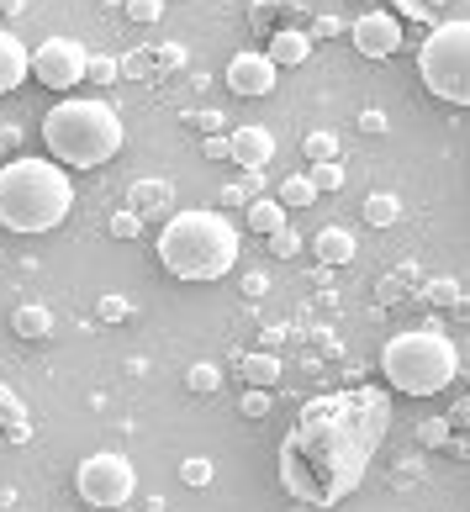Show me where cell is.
Listing matches in <instances>:
<instances>
[{
  "label": "cell",
  "mask_w": 470,
  "mask_h": 512,
  "mask_svg": "<svg viewBox=\"0 0 470 512\" xmlns=\"http://www.w3.org/2000/svg\"><path fill=\"white\" fill-rule=\"evenodd\" d=\"M391 433V402L375 386L312 396L280 439V486L307 507H338L365 481L375 449Z\"/></svg>",
  "instance_id": "obj_1"
},
{
  "label": "cell",
  "mask_w": 470,
  "mask_h": 512,
  "mask_svg": "<svg viewBox=\"0 0 470 512\" xmlns=\"http://www.w3.org/2000/svg\"><path fill=\"white\" fill-rule=\"evenodd\" d=\"M238 254L243 238L222 212H169L159 227V264L175 280H191V286L233 275Z\"/></svg>",
  "instance_id": "obj_2"
},
{
  "label": "cell",
  "mask_w": 470,
  "mask_h": 512,
  "mask_svg": "<svg viewBox=\"0 0 470 512\" xmlns=\"http://www.w3.org/2000/svg\"><path fill=\"white\" fill-rule=\"evenodd\" d=\"M74 212V180L59 159L0 164V227L6 233H53Z\"/></svg>",
  "instance_id": "obj_3"
},
{
  "label": "cell",
  "mask_w": 470,
  "mask_h": 512,
  "mask_svg": "<svg viewBox=\"0 0 470 512\" xmlns=\"http://www.w3.org/2000/svg\"><path fill=\"white\" fill-rule=\"evenodd\" d=\"M122 138V117L90 96H69L43 117V143L64 169H101L106 159H117Z\"/></svg>",
  "instance_id": "obj_4"
},
{
  "label": "cell",
  "mask_w": 470,
  "mask_h": 512,
  "mask_svg": "<svg viewBox=\"0 0 470 512\" xmlns=\"http://www.w3.org/2000/svg\"><path fill=\"white\" fill-rule=\"evenodd\" d=\"M386 381L407 396H439L444 386L460 381V349L455 338L439 328H407L397 338H386L381 349Z\"/></svg>",
  "instance_id": "obj_5"
},
{
  "label": "cell",
  "mask_w": 470,
  "mask_h": 512,
  "mask_svg": "<svg viewBox=\"0 0 470 512\" xmlns=\"http://www.w3.org/2000/svg\"><path fill=\"white\" fill-rule=\"evenodd\" d=\"M418 74L428 96H439L449 106H470V16L439 22L428 32V43L418 48Z\"/></svg>",
  "instance_id": "obj_6"
},
{
  "label": "cell",
  "mask_w": 470,
  "mask_h": 512,
  "mask_svg": "<svg viewBox=\"0 0 470 512\" xmlns=\"http://www.w3.org/2000/svg\"><path fill=\"white\" fill-rule=\"evenodd\" d=\"M74 491H80V502L90 507H127L133 502V491H138V470L127 454H90V460H80V470H74Z\"/></svg>",
  "instance_id": "obj_7"
},
{
  "label": "cell",
  "mask_w": 470,
  "mask_h": 512,
  "mask_svg": "<svg viewBox=\"0 0 470 512\" xmlns=\"http://www.w3.org/2000/svg\"><path fill=\"white\" fill-rule=\"evenodd\" d=\"M85 43H74V37H48V43H37L32 53V74H37V85H48V90H74V85H85Z\"/></svg>",
  "instance_id": "obj_8"
},
{
  "label": "cell",
  "mask_w": 470,
  "mask_h": 512,
  "mask_svg": "<svg viewBox=\"0 0 470 512\" xmlns=\"http://www.w3.org/2000/svg\"><path fill=\"white\" fill-rule=\"evenodd\" d=\"M349 43H354V53H365V59H391V53L402 48V22L391 11H365L349 22Z\"/></svg>",
  "instance_id": "obj_9"
},
{
  "label": "cell",
  "mask_w": 470,
  "mask_h": 512,
  "mask_svg": "<svg viewBox=\"0 0 470 512\" xmlns=\"http://www.w3.org/2000/svg\"><path fill=\"white\" fill-rule=\"evenodd\" d=\"M280 64H270V53H238L228 64V90L233 96H270Z\"/></svg>",
  "instance_id": "obj_10"
},
{
  "label": "cell",
  "mask_w": 470,
  "mask_h": 512,
  "mask_svg": "<svg viewBox=\"0 0 470 512\" xmlns=\"http://www.w3.org/2000/svg\"><path fill=\"white\" fill-rule=\"evenodd\" d=\"M228 159L243 169H265L275 159V132L270 127H233L228 132Z\"/></svg>",
  "instance_id": "obj_11"
},
{
  "label": "cell",
  "mask_w": 470,
  "mask_h": 512,
  "mask_svg": "<svg viewBox=\"0 0 470 512\" xmlns=\"http://www.w3.org/2000/svg\"><path fill=\"white\" fill-rule=\"evenodd\" d=\"M32 74V53H27V43L16 32H6L0 27V96H11L16 85H22Z\"/></svg>",
  "instance_id": "obj_12"
},
{
  "label": "cell",
  "mask_w": 470,
  "mask_h": 512,
  "mask_svg": "<svg viewBox=\"0 0 470 512\" xmlns=\"http://www.w3.org/2000/svg\"><path fill=\"white\" fill-rule=\"evenodd\" d=\"M127 206H133L143 222L169 217V212H175V185H169V180H138L133 196H127Z\"/></svg>",
  "instance_id": "obj_13"
},
{
  "label": "cell",
  "mask_w": 470,
  "mask_h": 512,
  "mask_svg": "<svg viewBox=\"0 0 470 512\" xmlns=\"http://www.w3.org/2000/svg\"><path fill=\"white\" fill-rule=\"evenodd\" d=\"M265 53H270V64L296 69V64H307V59H312V32H302V27H275Z\"/></svg>",
  "instance_id": "obj_14"
},
{
  "label": "cell",
  "mask_w": 470,
  "mask_h": 512,
  "mask_svg": "<svg viewBox=\"0 0 470 512\" xmlns=\"http://www.w3.org/2000/svg\"><path fill=\"white\" fill-rule=\"evenodd\" d=\"M0 428H6L11 444H27L32 439V412H27V402L6 381H0Z\"/></svg>",
  "instance_id": "obj_15"
},
{
  "label": "cell",
  "mask_w": 470,
  "mask_h": 512,
  "mask_svg": "<svg viewBox=\"0 0 470 512\" xmlns=\"http://www.w3.org/2000/svg\"><path fill=\"white\" fill-rule=\"evenodd\" d=\"M238 375H243V381H249V386H280V375H286V370H280V359H275V349H259V354H238Z\"/></svg>",
  "instance_id": "obj_16"
},
{
  "label": "cell",
  "mask_w": 470,
  "mask_h": 512,
  "mask_svg": "<svg viewBox=\"0 0 470 512\" xmlns=\"http://www.w3.org/2000/svg\"><path fill=\"white\" fill-rule=\"evenodd\" d=\"M312 249H317V259H323L328 270H333V264H349L354 259V233H349V227H323V233L312 238Z\"/></svg>",
  "instance_id": "obj_17"
},
{
  "label": "cell",
  "mask_w": 470,
  "mask_h": 512,
  "mask_svg": "<svg viewBox=\"0 0 470 512\" xmlns=\"http://www.w3.org/2000/svg\"><path fill=\"white\" fill-rule=\"evenodd\" d=\"M11 328H16V338H27V344H43V338L53 333V312L37 307V301H27V307L11 312Z\"/></svg>",
  "instance_id": "obj_18"
},
{
  "label": "cell",
  "mask_w": 470,
  "mask_h": 512,
  "mask_svg": "<svg viewBox=\"0 0 470 512\" xmlns=\"http://www.w3.org/2000/svg\"><path fill=\"white\" fill-rule=\"evenodd\" d=\"M243 222L254 227V233H275V227H286V206H280V196H249V212H243Z\"/></svg>",
  "instance_id": "obj_19"
},
{
  "label": "cell",
  "mask_w": 470,
  "mask_h": 512,
  "mask_svg": "<svg viewBox=\"0 0 470 512\" xmlns=\"http://www.w3.org/2000/svg\"><path fill=\"white\" fill-rule=\"evenodd\" d=\"M360 217L370 222V227H391L402 217V201L391 196V191H375V196H365V206H360Z\"/></svg>",
  "instance_id": "obj_20"
},
{
  "label": "cell",
  "mask_w": 470,
  "mask_h": 512,
  "mask_svg": "<svg viewBox=\"0 0 470 512\" xmlns=\"http://www.w3.org/2000/svg\"><path fill=\"white\" fill-rule=\"evenodd\" d=\"M317 201V185L307 175H291V180H280V206H291V212H302V206Z\"/></svg>",
  "instance_id": "obj_21"
},
{
  "label": "cell",
  "mask_w": 470,
  "mask_h": 512,
  "mask_svg": "<svg viewBox=\"0 0 470 512\" xmlns=\"http://www.w3.org/2000/svg\"><path fill=\"white\" fill-rule=\"evenodd\" d=\"M185 386H191L196 396H217V391H222V370L212 365V359H201V365L185 370Z\"/></svg>",
  "instance_id": "obj_22"
},
{
  "label": "cell",
  "mask_w": 470,
  "mask_h": 512,
  "mask_svg": "<svg viewBox=\"0 0 470 512\" xmlns=\"http://www.w3.org/2000/svg\"><path fill=\"white\" fill-rule=\"evenodd\" d=\"M307 159L312 164H323V159H338V132L333 127H317V132H307Z\"/></svg>",
  "instance_id": "obj_23"
},
{
  "label": "cell",
  "mask_w": 470,
  "mask_h": 512,
  "mask_svg": "<svg viewBox=\"0 0 470 512\" xmlns=\"http://www.w3.org/2000/svg\"><path fill=\"white\" fill-rule=\"evenodd\" d=\"M307 180L317 185V196H323V191H344V169H338V159L312 164V175H307Z\"/></svg>",
  "instance_id": "obj_24"
},
{
  "label": "cell",
  "mask_w": 470,
  "mask_h": 512,
  "mask_svg": "<svg viewBox=\"0 0 470 512\" xmlns=\"http://www.w3.org/2000/svg\"><path fill=\"white\" fill-rule=\"evenodd\" d=\"M423 296L434 301V307H455V301H460V286H455L449 275H434V280H423Z\"/></svg>",
  "instance_id": "obj_25"
},
{
  "label": "cell",
  "mask_w": 470,
  "mask_h": 512,
  "mask_svg": "<svg viewBox=\"0 0 470 512\" xmlns=\"http://www.w3.org/2000/svg\"><path fill=\"white\" fill-rule=\"evenodd\" d=\"M122 11H127V22H138V27H154L159 16H164V0H122Z\"/></svg>",
  "instance_id": "obj_26"
},
{
  "label": "cell",
  "mask_w": 470,
  "mask_h": 512,
  "mask_svg": "<svg viewBox=\"0 0 470 512\" xmlns=\"http://www.w3.org/2000/svg\"><path fill=\"white\" fill-rule=\"evenodd\" d=\"M265 243H270V254H275V259H291V254H302V238H296V227H275V233H270Z\"/></svg>",
  "instance_id": "obj_27"
},
{
  "label": "cell",
  "mask_w": 470,
  "mask_h": 512,
  "mask_svg": "<svg viewBox=\"0 0 470 512\" xmlns=\"http://www.w3.org/2000/svg\"><path fill=\"white\" fill-rule=\"evenodd\" d=\"M391 16L397 22H434V6H423V0H391Z\"/></svg>",
  "instance_id": "obj_28"
},
{
  "label": "cell",
  "mask_w": 470,
  "mask_h": 512,
  "mask_svg": "<svg viewBox=\"0 0 470 512\" xmlns=\"http://www.w3.org/2000/svg\"><path fill=\"white\" fill-rule=\"evenodd\" d=\"M106 227H111V238H138V233H143V217L133 212V206H127V212H111Z\"/></svg>",
  "instance_id": "obj_29"
},
{
  "label": "cell",
  "mask_w": 470,
  "mask_h": 512,
  "mask_svg": "<svg viewBox=\"0 0 470 512\" xmlns=\"http://www.w3.org/2000/svg\"><path fill=\"white\" fill-rule=\"evenodd\" d=\"M418 439L428 449H444L449 444V417H428V423H418Z\"/></svg>",
  "instance_id": "obj_30"
},
{
  "label": "cell",
  "mask_w": 470,
  "mask_h": 512,
  "mask_svg": "<svg viewBox=\"0 0 470 512\" xmlns=\"http://www.w3.org/2000/svg\"><path fill=\"white\" fill-rule=\"evenodd\" d=\"M238 412L243 417H265L270 412V391L265 386H249V391H243V402H238Z\"/></svg>",
  "instance_id": "obj_31"
},
{
  "label": "cell",
  "mask_w": 470,
  "mask_h": 512,
  "mask_svg": "<svg viewBox=\"0 0 470 512\" xmlns=\"http://www.w3.org/2000/svg\"><path fill=\"white\" fill-rule=\"evenodd\" d=\"M117 59H85V80L90 85H111V80H117Z\"/></svg>",
  "instance_id": "obj_32"
},
{
  "label": "cell",
  "mask_w": 470,
  "mask_h": 512,
  "mask_svg": "<svg viewBox=\"0 0 470 512\" xmlns=\"http://www.w3.org/2000/svg\"><path fill=\"white\" fill-rule=\"evenodd\" d=\"M180 481L185 486H206V481H212V460H201V454H196V460H185L180 465Z\"/></svg>",
  "instance_id": "obj_33"
},
{
  "label": "cell",
  "mask_w": 470,
  "mask_h": 512,
  "mask_svg": "<svg viewBox=\"0 0 470 512\" xmlns=\"http://www.w3.org/2000/svg\"><path fill=\"white\" fill-rule=\"evenodd\" d=\"M201 154H206V159H228V132H206Z\"/></svg>",
  "instance_id": "obj_34"
},
{
  "label": "cell",
  "mask_w": 470,
  "mask_h": 512,
  "mask_svg": "<svg viewBox=\"0 0 470 512\" xmlns=\"http://www.w3.org/2000/svg\"><path fill=\"white\" fill-rule=\"evenodd\" d=\"M154 59H159V69H180V64H185V48H180V43H164Z\"/></svg>",
  "instance_id": "obj_35"
},
{
  "label": "cell",
  "mask_w": 470,
  "mask_h": 512,
  "mask_svg": "<svg viewBox=\"0 0 470 512\" xmlns=\"http://www.w3.org/2000/svg\"><path fill=\"white\" fill-rule=\"evenodd\" d=\"M191 127H201V132H222L228 122H222V111H191Z\"/></svg>",
  "instance_id": "obj_36"
},
{
  "label": "cell",
  "mask_w": 470,
  "mask_h": 512,
  "mask_svg": "<svg viewBox=\"0 0 470 512\" xmlns=\"http://www.w3.org/2000/svg\"><path fill=\"white\" fill-rule=\"evenodd\" d=\"M127 312H133V307H127L122 296H106V301H101V322H122Z\"/></svg>",
  "instance_id": "obj_37"
},
{
  "label": "cell",
  "mask_w": 470,
  "mask_h": 512,
  "mask_svg": "<svg viewBox=\"0 0 470 512\" xmlns=\"http://www.w3.org/2000/svg\"><path fill=\"white\" fill-rule=\"evenodd\" d=\"M360 127H365V132H386V111H381V106H370L365 117H360Z\"/></svg>",
  "instance_id": "obj_38"
},
{
  "label": "cell",
  "mask_w": 470,
  "mask_h": 512,
  "mask_svg": "<svg viewBox=\"0 0 470 512\" xmlns=\"http://www.w3.org/2000/svg\"><path fill=\"white\" fill-rule=\"evenodd\" d=\"M312 32H317V37H333V32H344V22H338V16H317Z\"/></svg>",
  "instance_id": "obj_39"
},
{
  "label": "cell",
  "mask_w": 470,
  "mask_h": 512,
  "mask_svg": "<svg viewBox=\"0 0 470 512\" xmlns=\"http://www.w3.org/2000/svg\"><path fill=\"white\" fill-rule=\"evenodd\" d=\"M243 196H249V191H243V185H228V191H222L217 201H222V206H243Z\"/></svg>",
  "instance_id": "obj_40"
},
{
  "label": "cell",
  "mask_w": 470,
  "mask_h": 512,
  "mask_svg": "<svg viewBox=\"0 0 470 512\" xmlns=\"http://www.w3.org/2000/svg\"><path fill=\"white\" fill-rule=\"evenodd\" d=\"M270 22H275V11H270V6H254V27L270 32Z\"/></svg>",
  "instance_id": "obj_41"
},
{
  "label": "cell",
  "mask_w": 470,
  "mask_h": 512,
  "mask_svg": "<svg viewBox=\"0 0 470 512\" xmlns=\"http://www.w3.org/2000/svg\"><path fill=\"white\" fill-rule=\"evenodd\" d=\"M423 6H444V0H423Z\"/></svg>",
  "instance_id": "obj_42"
}]
</instances>
